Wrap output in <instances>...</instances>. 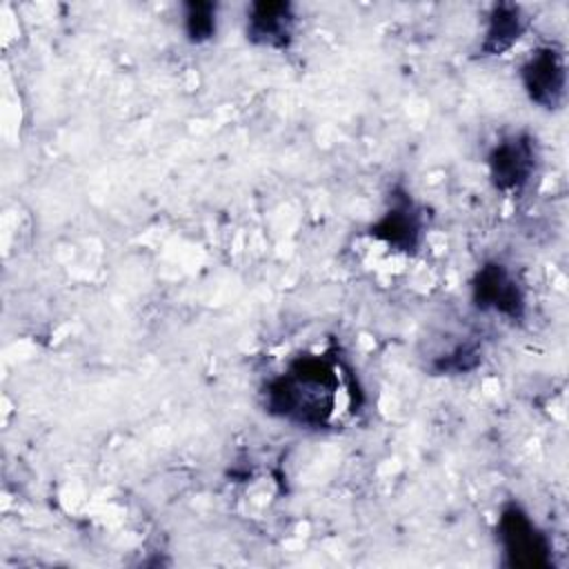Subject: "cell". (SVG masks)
<instances>
[{
	"instance_id": "obj_1",
	"label": "cell",
	"mask_w": 569,
	"mask_h": 569,
	"mask_svg": "<svg viewBox=\"0 0 569 569\" xmlns=\"http://www.w3.org/2000/svg\"><path fill=\"white\" fill-rule=\"evenodd\" d=\"M338 385L331 362L320 356H302L264 387V407L280 420L320 429L333 416Z\"/></svg>"
},
{
	"instance_id": "obj_2",
	"label": "cell",
	"mask_w": 569,
	"mask_h": 569,
	"mask_svg": "<svg viewBox=\"0 0 569 569\" xmlns=\"http://www.w3.org/2000/svg\"><path fill=\"white\" fill-rule=\"evenodd\" d=\"M522 87L531 102L542 109H558L567 96L565 53L556 44L538 47L520 69Z\"/></svg>"
},
{
	"instance_id": "obj_3",
	"label": "cell",
	"mask_w": 569,
	"mask_h": 569,
	"mask_svg": "<svg viewBox=\"0 0 569 569\" xmlns=\"http://www.w3.org/2000/svg\"><path fill=\"white\" fill-rule=\"evenodd\" d=\"M498 538L511 565H518V567L549 565L551 549L545 533L518 505H509L502 509L498 518Z\"/></svg>"
},
{
	"instance_id": "obj_4",
	"label": "cell",
	"mask_w": 569,
	"mask_h": 569,
	"mask_svg": "<svg viewBox=\"0 0 569 569\" xmlns=\"http://www.w3.org/2000/svg\"><path fill=\"white\" fill-rule=\"evenodd\" d=\"M536 140L527 133H513L496 142L487 156L489 180L498 191L522 189L536 171Z\"/></svg>"
},
{
	"instance_id": "obj_5",
	"label": "cell",
	"mask_w": 569,
	"mask_h": 569,
	"mask_svg": "<svg viewBox=\"0 0 569 569\" xmlns=\"http://www.w3.org/2000/svg\"><path fill=\"white\" fill-rule=\"evenodd\" d=\"M471 298L478 309L511 320L525 313V291L516 276L500 262H487L476 271L471 280Z\"/></svg>"
},
{
	"instance_id": "obj_6",
	"label": "cell",
	"mask_w": 569,
	"mask_h": 569,
	"mask_svg": "<svg viewBox=\"0 0 569 569\" xmlns=\"http://www.w3.org/2000/svg\"><path fill=\"white\" fill-rule=\"evenodd\" d=\"M369 236L407 253L420 244L422 213L407 191H393L385 213L369 227Z\"/></svg>"
},
{
	"instance_id": "obj_7",
	"label": "cell",
	"mask_w": 569,
	"mask_h": 569,
	"mask_svg": "<svg viewBox=\"0 0 569 569\" xmlns=\"http://www.w3.org/2000/svg\"><path fill=\"white\" fill-rule=\"evenodd\" d=\"M291 2H251L247 9V38L253 44L284 49L296 29Z\"/></svg>"
},
{
	"instance_id": "obj_8",
	"label": "cell",
	"mask_w": 569,
	"mask_h": 569,
	"mask_svg": "<svg viewBox=\"0 0 569 569\" xmlns=\"http://www.w3.org/2000/svg\"><path fill=\"white\" fill-rule=\"evenodd\" d=\"M527 31V16L518 4H496L487 18L485 38L480 44L482 56H500L516 44Z\"/></svg>"
},
{
	"instance_id": "obj_9",
	"label": "cell",
	"mask_w": 569,
	"mask_h": 569,
	"mask_svg": "<svg viewBox=\"0 0 569 569\" xmlns=\"http://www.w3.org/2000/svg\"><path fill=\"white\" fill-rule=\"evenodd\" d=\"M218 7L213 2H187L182 13V29L189 42L202 44L216 36Z\"/></svg>"
}]
</instances>
